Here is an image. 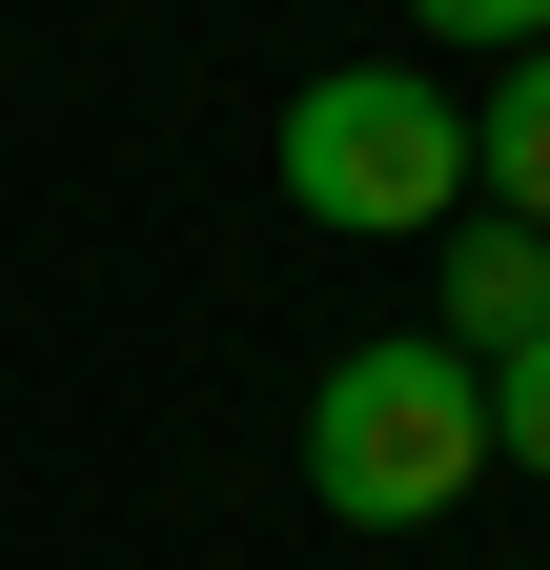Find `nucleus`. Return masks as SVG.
Instances as JSON below:
<instances>
[{"mask_svg": "<svg viewBox=\"0 0 550 570\" xmlns=\"http://www.w3.org/2000/svg\"><path fill=\"white\" fill-rule=\"evenodd\" d=\"M469 469H490V367L449 326H387V346L306 367V510L326 530H449Z\"/></svg>", "mask_w": 550, "mask_h": 570, "instance_id": "1", "label": "nucleus"}, {"mask_svg": "<svg viewBox=\"0 0 550 570\" xmlns=\"http://www.w3.org/2000/svg\"><path fill=\"white\" fill-rule=\"evenodd\" d=\"M490 469H550V346H510V367H490Z\"/></svg>", "mask_w": 550, "mask_h": 570, "instance_id": "6", "label": "nucleus"}, {"mask_svg": "<svg viewBox=\"0 0 550 570\" xmlns=\"http://www.w3.org/2000/svg\"><path fill=\"white\" fill-rule=\"evenodd\" d=\"M469 184H490L510 225H550V41L490 61V102H469Z\"/></svg>", "mask_w": 550, "mask_h": 570, "instance_id": "4", "label": "nucleus"}, {"mask_svg": "<svg viewBox=\"0 0 550 570\" xmlns=\"http://www.w3.org/2000/svg\"><path fill=\"white\" fill-rule=\"evenodd\" d=\"M429 265H449V346H469V367L550 346V225H510V204H490V225H469V245H429Z\"/></svg>", "mask_w": 550, "mask_h": 570, "instance_id": "3", "label": "nucleus"}, {"mask_svg": "<svg viewBox=\"0 0 550 570\" xmlns=\"http://www.w3.org/2000/svg\"><path fill=\"white\" fill-rule=\"evenodd\" d=\"M265 164H286V204L326 245H449L469 225V82H429V61H306Z\"/></svg>", "mask_w": 550, "mask_h": 570, "instance_id": "2", "label": "nucleus"}, {"mask_svg": "<svg viewBox=\"0 0 550 570\" xmlns=\"http://www.w3.org/2000/svg\"><path fill=\"white\" fill-rule=\"evenodd\" d=\"M407 41H469V61H530L550 0H407Z\"/></svg>", "mask_w": 550, "mask_h": 570, "instance_id": "5", "label": "nucleus"}]
</instances>
